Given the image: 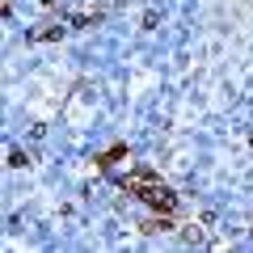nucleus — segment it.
<instances>
[{
    "mask_svg": "<svg viewBox=\"0 0 253 253\" xmlns=\"http://www.w3.org/2000/svg\"><path fill=\"white\" fill-rule=\"evenodd\" d=\"M123 186L135 194L139 203H148V207H156L161 215H173L177 211V194H173L165 181H156L152 173H131V177H123Z\"/></svg>",
    "mask_w": 253,
    "mask_h": 253,
    "instance_id": "1",
    "label": "nucleus"
}]
</instances>
